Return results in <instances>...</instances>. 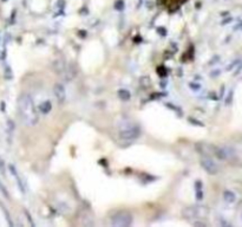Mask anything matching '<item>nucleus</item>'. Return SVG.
<instances>
[{
  "mask_svg": "<svg viewBox=\"0 0 242 227\" xmlns=\"http://www.w3.org/2000/svg\"><path fill=\"white\" fill-rule=\"evenodd\" d=\"M18 112L21 122L29 127H33L38 123L39 115L35 109L34 102L29 94H21L18 98Z\"/></svg>",
  "mask_w": 242,
  "mask_h": 227,
  "instance_id": "f257e3e1",
  "label": "nucleus"
},
{
  "mask_svg": "<svg viewBox=\"0 0 242 227\" xmlns=\"http://www.w3.org/2000/svg\"><path fill=\"white\" fill-rule=\"evenodd\" d=\"M213 153L215 154V156L220 160L223 161H233L236 159V151L234 150L233 148L227 146H222V147H212Z\"/></svg>",
  "mask_w": 242,
  "mask_h": 227,
  "instance_id": "f03ea898",
  "label": "nucleus"
},
{
  "mask_svg": "<svg viewBox=\"0 0 242 227\" xmlns=\"http://www.w3.org/2000/svg\"><path fill=\"white\" fill-rule=\"evenodd\" d=\"M131 221H132L131 214L122 211V212L116 213V214L112 217L111 224L115 227H125V226H129V225L131 224Z\"/></svg>",
  "mask_w": 242,
  "mask_h": 227,
  "instance_id": "7ed1b4c3",
  "label": "nucleus"
},
{
  "mask_svg": "<svg viewBox=\"0 0 242 227\" xmlns=\"http://www.w3.org/2000/svg\"><path fill=\"white\" fill-rule=\"evenodd\" d=\"M139 134H141V130L136 126H130L123 128L119 131V137L124 141H132V140H136L139 136Z\"/></svg>",
  "mask_w": 242,
  "mask_h": 227,
  "instance_id": "20e7f679",
  "label": "nucleus"
},
{
  "mask_svg": "<svg viewBox=\"0 0 242 227\" xmlns=\"http://www.w3.org/2000/svg\"><path fill=\"white\" fill-rule=\"evenodd\" d=\"M201 166L203 167V169H204L206 172L212 174V175L218 173V166H217L216 163L213 161L208 155H206V156H203L201 159Z\"/></svg>",
  "mask_w": 242,
  "mask_h": 227,
  "instance_id": "39448f33",
  "label": "nucleus"
},
{
  "mask_svg": "<svg viewBox=\"0 0 242 227\" xmlns=\"http://www.w3.org/2000/svg\"><path fill=\"white\" fill-rule=\"evenodd\" d=\"M53 94H55V97L57 102L59 103V104H63L66 100V90L64 85L60 84V83H58V84H55L53 86Z\"/></svg>",
  "mask_w": 242,
  "mask_h": 227,
  "instance_id": "423d86ee",
  "label": "nucleus"
},
{
  "mask_svg": "<svg viewBox=\"0 0 242 227\" xmlns=\"http://www.w3.org/2000/svg\"><path fill=\"white\" fill-rule=\"evenodd\" d=\"M51 108H52V104H51V102L49 101L43 102L40 104V106H39V109H40V111L43 114H49L51 111Z\"/></svg>",
  "mask_w": 242,
  "mask_h": 227,
  "instance_id": "0eeeda50",
  "label": "nucleus"
},
{
  "mask_svg": "<svg viewBox=\"0 0 242 227\" xmlns=\"http://www.w3.org/2000/svg\"><path fill=\"white\" fill-rule=\"evenodd\" d=\"M223 199H224L227 202H230V203H232V202L235 201L236 197H235V194L233 192H230V191H226V192L223 193Z\"/></svg>",
  "mask_w": 242,
  "mask_h": 227,
  "instance_id": "6e6552de",
  "label": "nucleus"
},
{
  "mask_svg": "<svg viewBox=\"0 0 242 227\" xmlns=\"http://www.w3.org/2000/svg\"><path fill=\"white\" fill-rule=\"evenodd\" d=\"M118 96H119V98L123 100V101H128V100H130L131 95H130V92L128 90H119L118 91Z\"/></svg>",
  "mask_w": 242,
  "mask_h": 227,
  "instance_id": "1a4fd4ad",
  "label": "nucleus"
},
{
  "mask_svg": "<svg viewBox=\"0 0 242 227\" xmlns=\"http://www.w3.org/2000/svg\"><path fill=\"white\" fill-rule=\"evenodd\" d=\"M0 193H1V194H3V195H4V197H7V199L10 197V195H8V193H7V191H6L5 186H4V185H3L1 182H0Z\"/></svg>",
  "mask_w": 242,
  "mask_h": 227,
  "instance_id": "9d476101",
  "label": "nucleus"
},
{
  "mask_svg": "<svg viewBox=\"0 0 242 227\" xmlns=\"http://www.w3.org/2000/svg\"><path fill=\"white\" fill-rule=\"evenodd\" d=\"M0 170H1V172H4V162H3L1 159H0Z\"/></svg>",
  "mask_w": 242,
  "mask_h": 227,
  "instance_id": "9b49d317",
  "label": "nucleus"
}]
</instances>
